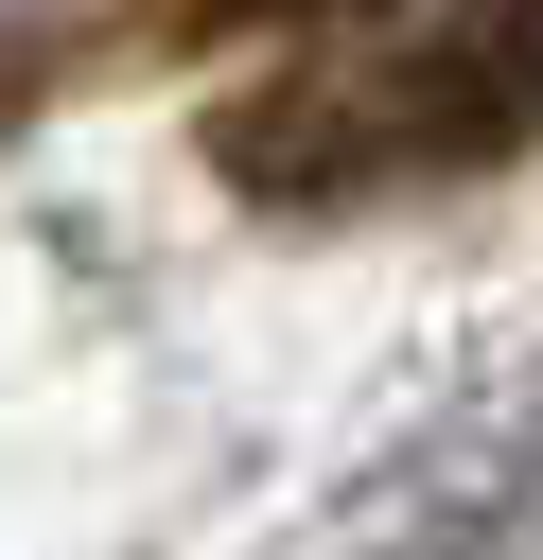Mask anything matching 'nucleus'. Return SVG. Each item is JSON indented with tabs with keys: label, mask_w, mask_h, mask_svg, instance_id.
Masks as SVG:
<instances>
[{
	"label": "nucleus",
	"mask_w": 543,
	"mask_h": 560,
	"mask_svg": "<svg viewBox=\"0 0 543 560\" xmlns=\"http://www.w3.org/2000/svg\"><path fill=\"white\" fill-rule=\"evenodd\" d=\"M263 560H543V332L403 350L333 420Z\"/></svg>",
	"instance_id": "obj_1"
}]
</instances>
